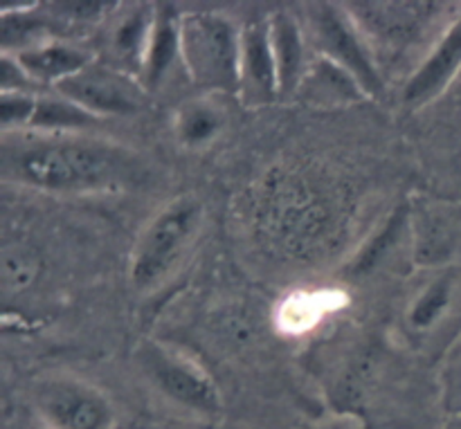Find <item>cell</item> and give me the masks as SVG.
Instances as JSON below:
<instances>
[{
    "label": "cell",
    "mask_w": 461,
    "mask_h": 429,
    "mask_svg": "<svg viewBox=\"0 0 461 429\" xmlns=\"http://www.w3.org/2000/svg\"><path fill=\"white\" fill-rule=\"evenodd\" d=\"M311 429H354V427L349 425V421H347V418H333V421L320 423V425H315Z\"/></svg>",
    "instance_id": "d4e9b609"
},
{
    "label": "cell",
    "mask_w": 461,
    "mask_h": 429,
    "mask_svg": "<svg viewBox=\"0 0 461 429\" xmlns=\"http://www.w3.org/2000/svg\"><path fill=\"white\" fill-rule=\"evenodd\" d=\"M39 94L34 93H0V121L3 133H18L30 129Z\"/></svg>",
    "instance_id": "7402d4cb"
},
{
    "label": "cell",
    "mask_w": 461,
    "mask_h": 429,
    "mask_svg": "<svg viewBox=\"0 0 461 429\" xmlns=\"http://www.w3.org/2000/svg\"><path fill=\"white\" fill-rule=\"evenodd\" d=\"M441 429H461V414H448Z\"/></svg>",
    "instance_id": "484cf974"
},
{
    "label": "cell",
    "mask_w": 461,
    "mask_h": 429,
    "mask_svg": "<svg viewBox=\"0 0 461 429\" xmlns=\"http://www.w3.org/2000/svg\"><path fill=\"white\" fill-rule=\"evenodd\" d=\"M153 18H156V7L151 4H129L126 12L111 13L106 18L108 27L102 40L106 52L99 61L120 67L140 79Z\"/></svg>",
    "instance_id": "7c38bea8"
},
{
    "label": "cell",
    "mask_w": 461,
    "mask_h": 429,
    "mask_svg": "<svg viewBox=\"0 0 461 429\" xmlns=\"http://www.w3.org/2000/svg\"><path fill=\"white\" fill-rule=\"evenodd\" d=\"M176 61H180V13L169 4H160L156 7L153 30L140 72L144 88L149 93L160 88Z\"/></svg>",
    "instance_id": "2e32d148"
},
{
    "label": "cell",
    "mask_w": 461,
    "mask_h": 429,
    "mask_svg": "<svg viewBox=\"0 0 461 429\" xmlns=\"http://www.w3.org/2000/svg\"><path fill=\"white\" fill-rule=\"evenodd\" d=\"M295 99L304 102V106L329 111V108L356 106L369 97L351 72L333 63L331 58L313 52Z\"/></svg>",
    "instance_id": "5bb4252c"
},
{
    "label": "cell",
    "mask_w": 461,
    "mask_h": 429,
    "mask_svg": "<svg viewBox=\"0 0 461 429\" xmlns=\"http://www.w3.org/2000/svg\"><path fill=\"white\" fill-rule=\"evenodd\" d=\"M306 12V36L313 43L315 54H322L351 72L369 99H381L385 94L381 66L345 4L318 3L309 4Z\"/></svg>",
    "instance_id": "5b68a950"
},
{
    "label": "cell",
    "mask_w": 461,
    "mask_h": 429,
    "mask_svg": "<svg viewBox=\"0 0 461 429\" xmlns=\"http://www.w3.org/2000/svg\"><path fill=\"white\" fill-rule=\"evenodd\" d=\"M347 214L342 184L313 166L275 169L257 198V225L266 241L297 259L331 250Z\"/></svg>",
    "instance_id": "7a4b0ae2"
},
{
    "label": "cell",
    "mask_w": 461,
    "mask_h": 429,
    "mask_svg": "<svg viewBox=\"0 0 461 429\" xmlns=\"http://www.w3.org/2000/svg\"><path fill=\"white\" fill-rule=\"evenodd\" d=\"M135 360L140 371L165 398L198 416L212 418L221 412V394L214 380L196 362L160 342L144 340Z\"/></svg>",
    "instance_id": "8992f818"
},
{
    "label": "cell",
    "mask_w": 461,
    "mask_h": 429,
    "mask_svg": "<svg viewBox=\"0 0 461 429\" xmlns=\"http://www.w3.org/2000/svg\"><path fill=\"white\" fill-rule=\"evenodd\" d=\"M237 97L246 108H264L279 102L277 67H275L273 48H270L268 16L250 18L241 25Z\"/></svg>",
    "instance_id": "30bf717a"
},
{
    "label": "cell",
    "mask_w": 461,
    "mask_h": 429,
    "mask_svg": "<svg viewBox=\"0 0 461 429\" xmlns=\"http://www.w3.org/2000/svg\"><path fill=\"white\" fill-rule=\"evenodd\" d=\"M441 400H444L446 414H461V337L444 358Z\"/></svg>",
    "instance_id": "603a6c76"
},
{
    "label": "cell",
    "mask_w": 461,
    "mask_h": 429,
    "mask_svg": "<svg viewBox=\"0 0 461 429\" xmlns=\"http://www.w3.org/2000/svg\"><path fill=\"white\" fill-rule=\"evenodd\" d=\"M54 93L70 99L97 120L138 115L149 102V90L138 76L99 58H93L84 70L59 84Z\"/></svg>",
    "instance_id": "52a82bcc"
},
{
    "label": "cell",
    "mask_w": 461,
    "mask_h": 429,
    "mask_svg": "<svg viewBox=\"0 0 461 429\" xmlns=\"http://www.w3.org/2000/svg\"><path fill=\"white\" fill-rule=\"evenodd\" d=\"M99 121L102 120L86 112L84 108H79L70 99L61 97V94H39L34 117H32L27 130H36V133H81V130L90 129Z\"/></svg>",
    "instance_id": "ffe728a7"
},
{
    "label": "cell",
    "mask_w": 461,
    "mask_h": 429,
    "mask_svg": "<svg viewBox=\"0 0 461 429\" xmlns=\"http://www.w3.org/2000/svg\"><path fill=\"white\" fill-rule=\"evenodd\" d=\"M205 207L192 193L167 202L140 232L131 255L129 277L140 292L165 282L203 228Z\"/></svg>",
    "instance_id": "277c9868"
},
{
    "label": "cell",
    "mask_w": 461,
    "mask_h": 429,
    "mask_svg": "<svg viewBox=\"0 0 461 429\" xmlns=\"http://www.w3.org/2000/svg\"><path fill=\"white\" fill-rule=\"evenodd\" d=\"M12 57H16V61L21 63V67L30 76L32 84L50 85V88H57L59 84H63L72 75L84 70L95 58L86 49L61 39L45 40V43L23 49V52L12 54Z\"/></svg>",
    "instance_id": "9a60e30c"
},
{
    "label": "cell",
    "mask_w": 461,
    "mask_h": 429,
    "mask_svg": "<svg viewBox=\"0 0 461 429\" xmlns=\"http://www.w3.org/2000/svg\"><path fill=\"white\" fill-rule=\"evenodd\" d=\"M241 27L221 12H180V63L203 93H239Z\"/></svg>",
    "instance_id": "3957f363"
},
{
    "label": "cell",
    "mask_w": 461,
    "mask_h": 429,
    "mask_svg": "<svg viewBox=\"0 0 461 429\" xmlns=\"http://www.w3.org/2000/svg\"><path fill=\"white\" fill-rule=\"evenodd\" d=\"M39 274V261L27 247H5L3 250V286L7 292H21L34 283Z\"/></svg>",
    "instance_id": "44dd1931"
},
{
    "label": "cell",
    "mask_w": 461,
    "mask_h": 429,
    "mask_svg": "<svg viewBox=\"0 0 461 429\" xmlns=\"http://www.w3.org/2000/svg\"><path fill=\"white\" fill-rule=\"evenodd\" d=\"M32 79L12 54L0 58V93H32Z\"/></svg>",
    "instance_id": "cb8c5ba5"
},
{
    "label": "cell",
    "mask_w": 461,
    "mask_h": 429,
    "mask_svg": "<svg viewBox=\"0 0 461 429\" xmlns=\"http://www.w3.org/2000/svg\"><path fill=\"white\" fill-rule=\"evenodd\" d=\"M351 21L372 48L378 66L381 54L394 57L417 43L439 16V3H351L345 4Z\"/></svg>",
    "instance_id": "ba28073f"
},
{
    "label": "cell",
    "mask_w": 461,
    "mask_h": 429,
    "mask_svg": "<svg viewBox=\"0 0 461 429\" xmlns=\"http://www.w3.org/2000/svg\"><path fill=\"white\" fill-rule=\"evenodd\" d=\"M34 403L50 429H113L111 400L84 380L68 376L45 378L34 387Z\"/></svg>",
    "instance_id": "9c48e42d"
},
{
    "label": "cell",
    "mask_w": 461,
    "mask_h": 429,
    "mask_svg": "<svg viewBox=\"0 0 461 429\" xmlns=\"http://www.w3.org/2000/svg\"><path fill=\"white\" fill-rule=\"evenodd\" d=\"M461 70V13L446 27L403 85L405 106L419 111L435 102Z\"/></svg>",
    "instance_id": "8fae6325"
},
{
    "label": "cell",
    "mask_w": 461,
    "mask_h": 429,
    "mask_svg": "<svg viewBox=\"0 0 461 429\" xmlns=\"http://www.w3.org/2000/svg\"><path fill=\"white\" fill-rule=\"evenodd\" d=\"M268 31L275 67H277L279 102H288V99H295L306 67H309L311 54H306L309 36L300 18L286 9L268 13Z\"/></svg>",
    "instance_id": "4fadbf2b"
},
{
    "label": "cell",
    "mask_w": 461,
    "mask_h": 429,
    "mask_svg": "<svg viewBox=\"0 0 461 429\" xmlns=\"http://www.w3.org/2000/svg\"><path fill=\"white\" fill-rule=\"evenodd\" d=\"M459 229L453 216L426 210L414 220V259L426 268L450 264L459 250Z\"/></svg>",
    "instance_id": "e0dca14e"
},
{
    "label": "cell",
    "mask_w": 461,
    "mask_h": 429,
    "mask_svg": "<svg viewBox=\"0 0 461 429\" xmlns=\"http://www.w3.org/2000/svg\"><path fill=\"white\" fill-rule=\"evenodd\" d=\"M0 174L7 183L52 193H99L131 187L142 175L126 147L84 133H5Z\"/></svg>",
    "instance_id": "6da1fadb"
},
{
    "label": "cell",
    "mask_w": 461,
    "mask_h": 429,
    "mask_svg": "<svg viewBox=\"0 0 461 429\" xmlns=\"http://www.w3.org/2000/svg\"><path fill=\"white\" fill-rule=\"evenodd\" d=\"M225 129L223 108L216 106L210 99H194L183 103L176 112L174 133L180 147L205 148L214 142Z\"/></svg>",
    "instance_id": "ac0fdd59"
},
{
    "label": "cell",
    "mask_w": 461,
    "mask_h": 429,
    "mask_svg": "<svg viewBox=\"0 0 461 429\" xmlns=\"http://www.w3.org/2000/svg\"><path fill=\"white\" fill-rule=\"evenodd\" d=\"M455 286L453 273H439L417 292L408 308V324L414 333L435 331L444 322L453 308Z\"/></svg>",
    "instance_id": "d6986e66"
}]
</instances>
